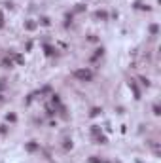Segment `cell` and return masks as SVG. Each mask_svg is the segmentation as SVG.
Instances as JSON below:
<instances>
[{"instance_id": "1", "label": "cell", "mask_w": 161, "mask_h": 163, "mask_svg": "<svg viewBox=\"0 0 161 163\" xmlns=\"http://www.w3.org/2000/svg\"><path fill=\"white\" fill-rule=\"evenodd\" d=\"M74 76H76V78H82V80H89V78H91V72H89V70H76Z\"/></svg>"}]
</instances>
